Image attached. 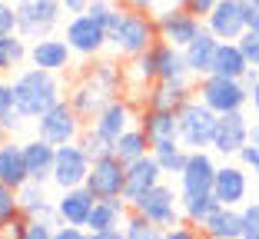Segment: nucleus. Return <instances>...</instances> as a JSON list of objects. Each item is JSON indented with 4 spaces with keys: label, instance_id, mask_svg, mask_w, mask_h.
I'll use <instances>...</instances> for the list:
<instances>
[{
    "label": "nucleus",
    "instance_id": "nucleus-1",
    "mask_svg": "<svg viewBox=\"0 0 259 239\" xmlns=\"http://www.w3.org/2000/svg\"><path fill=\"white\" fill-rule=\"evenodd\" d=\"M116 97H126V80H123V67L116 60H93L90 67L80 73L73 86L67 90V100L73 103V110L90 123L100 110Z\"/></svg>",
    "mask_w": 259,
    "mask_h": 239
},
{
    "label": "nucleus",
    "instance_id": "nucleus-2",
    "mask_svg": "<svg viewBox=\"0 0 259 239\" xmlns=\"http://www.w3.org/2000/svg\"><path fill=\"white\" fill-rule=\"evenodd\" d=\"M63 90H67V83L60 80V73H50V70H40V67H23L14 77L17 113L23 120H37L54 103L63 100Z\"/></svg>",
    "mask_w": 259,
    "mask_h": 239
},
{
    "label": "nucleus",
    "instance_id": "nucleus-3",
    "mask_svg": "<svg viewBox=\"0 0 259 239\" xmlns=\"http://www.w3.org/2000/svg\"><path fill=\"white\" fill-rule=\"evenodd\" d=\"M110 33V50L123 60H133V57L146 54L156 40H160V30H156V17L153 14H137V10H116L113 20L107 27Z\"/></svg>",
    "mask_w": 259,
    "mask_h": 239
},
{
    "label": "nucleus",
    "instance_id": "nucleus-4",
    "mask_svg": "<svg viewBox=\"0 0 259 239\" xmlns=\"http://www.w3.org/2000/svg\"><path fill=\"white\" fill-rule=\"evenodd\" d=\"M216 120L220 116L206 107L199 97L186 100L176 110V123H180V143L186 150H209L213 147V133H216Z\"/></svg>",
    "mask_w": 259,
    "mask_h": 239
},
{
    "label": "nucleus",
    "instance_id": "nucleus-5",
    "mask_svg": "<svg viewBox=\"0 0 259 239\" xmlns=\"http://www.w3.org/2000/svg\"><path fill=\"white\" fill-rule=\"evenodd\" d=\"M196 97L213 110L216 116H226V113H239V110L249 103V86L243 80H229V77H203L196 83Z\"/></svg>",
    "mask_w": 259,
    "mask_h": 239
},
{
    "label": "nucleus",
    "instance_id": "nucleus-6",
    "mask_svg": "<svg viewBox=\"0 0 259 239\" xmlns=\"http://www.w3.org/2000/svg\"><path fill=\"white\" fill-rule=\"evenodd\" d=\"M87 130V120L73 110V103L63 97L60 103L47 110L44 116H37V136L54 143V147H63V143H76L80 133Z\"/></svg>",
    "mask_w": 259,
    "mask_h": 239
},
{
    "label": "nucleus",
    "instance_id": "nucleus-7",
    "mask_svg": "<svg viewBox=\"0 0 259 239\" xmlns=\"http://www.w3.org/2000/svg\"><path fill=\"white\" fill-rule=\"evenodd\" d=\"M63 17L60 0H27V4H17V33L23 40H44L54 37L57 23Z\"/></svg>",
    "mask_w": 259,
    "mask_h": 239
},
{
    "label": "nucleus",
    "instance_id": "nucleus-8",
    "mask_svg": "<svg viewBox=\"0 0 259 239\" xmlns=\"http://www.w3.org/2000/svg\"><path fill=\"white\" fill-rule=\"evenodd\" d=\"M63 40L70 43L73 57H83V60H97L103 50L110 46V33L100 20H93L90 14H76L67 20L63 27Z\"/></svg>",
    "mask_w": 259,
    "mask_h": 239
},
{
    "label": "nucleus",
    "instance_id": "nucleus-9",
    "mask_svg": "<svg viewBox=\"0 0 259 239\" xmlns=\"http://www.w3.org/2000/svg\"><path fill=\"white\" fill-rule=\"evenodd\" d=\"M156 30H160V40H166V43H173V46H190L193 40L199 37V33L206 30V23H203V17H196L190 7H163V10H156Z\"/></svg>",
    "mask_w": 259,
    "mask_h": 239
},
{
    "label": "nucleus",
    "instance_id": "nucleus-10",
    "mask_svg": "<svg viewBox=\"0 0 259 239\" xmlns=\"http://www.w3.org/2000/svg\"><path fill=\"white\" fill-rule=\"evenodd\" d=\"M140 216H146L153 226H160V229H169V226L183 223V209H180V193H176L173 186L160 183L153 186L150 193H143L137 203H133Z\"/></svg>",
    "mask_w": 259,
    "mask_h": 239
},
{
    "label": "nucleus",
    "instance_id": "nucleus-11",
    "mask_svg": "<svg viewBox=\"0 0 259 239\" xmlns=\"http://www.w3.org/2000/svg\"><path fill=\"white\" fill-rule=\"evenodd\" d=\"M87 189H90L97 200H113V196H123V186H126V163L116 153H107L93 160L90 176H87Z\"/></svg>",
    "mask_w": 259,
    "mask_h": 239
},
{
    "label": "nucleus",
    "instance_id": "nucleus-12",
    "mask_svg": "<svg viewBox=\"0 0 259 239\" xmlns=\"http://www.w3.org/2000/svg\"><path fill=\"white\" fill-rule=\"evenodd\" d=\"M137 120H140L137 103L130 100V97H116V100H110L107 107H103L97 116H93L90 126H93V130H97L103 139L116 143V139H120L123 133L130 130V126H137Z\"/></svg>",
    "mask_w": 259,
    "mask_h": 239
},
{
    "label": "nucleus",
    "instance_id": "nucleus-13",
    "mask_svg": "<svg viewBox=\"0 0 259 239\" xmlns=\"http://www.w3.org/2000/svg\"><path fill=\"white\" fill-rule=\"evenodd\" d=\"M93 160L87 156V150L80 143H63L57 147V160H54V179L60 189H73V186H83L87 176H90Z\"/></svg>",
    "mask_w": 259,
    "mask_h": 239
},
{
    "label": "nucleus",
    "instance_id": "nucleus-14",
    "mask_svg": "<svg viewBox=\"0 0 259 239\" xmlns=\"http://www.w3.org/2000/svg\"><path fill=\"white\" fill-rule=\"evenodd\" d=\"M216 160L209 150H190L183 173H180V196H199V193H213L216 183Z\"/></svg>",
    "mask_w": 259,
    "mask_h": 239
},
{
    "label": "nucleus",
    "instance_id": "nucleus-15",
    "mask_svg": "<svg viewBox=\"0 0 259 239\" xmlns=\"http://www.w3.org/2000/svg\"><path fill=\"white\" fill-rule=\"evenodd\" d=\"M213 196L220 200V206H233V209L249 203V173H246L243 163H223L216 170Z\"/></svg>",
    "mask_w": 259,
    "mask_h": 239
},
{
    "label": "nucleus",
    "instance_id": "nucleus-16",
    "mask_svg": "<svg viewBox=\"0 0 259 239\" xmlns=\"http://www.w3.org/2000/svg\"><path fill=\"white\" fill-rule=\"evenodd\" d=\"M206 30L216 40H239L249 27H246V10L243 0H220L209 14H206Z\"/></svg>",
    "mask_w": 259,
    "mask_h": 239
},
{
    "label": "nucleus",
    "instance_id": "nucleus-17",
    "mask_svg": "<svg viewBox=\"0 0 259 239\" xmlns=\"http://www.w3.org/2000/svg\"><path fill=\"white\" fill-rule=\"evenodd\" d=\"M249 120H246V113L239 110V113H226V116H220L216 120V133H213V153H220V156H236L239 150L249 143Z\"/></svg>",
    "mask_w": 259,
    "mask_h": 239
},
{
    "label": "nucleus",
    "instance_id": "nucleus-18",
    "mask_svg": "<svg viewBox=\"0 0 259 239\" xmlns=\"http://www.w3.org/2000/svg\"><path fill=\"white\" fill-rule=\"evenodd\" d=\"M163 176H166V173L160 170V163H156V156H153V153H146V156H140V160L126 163V186H123V200L133 206L143 193H150L153 186H160Z\"/></svg>",
    "mask_w": 259,
    "mask_h": 239
},
{
    "label": "nucleus",
    "instance_id": "nucleus-19",
    "mask_svg": "<svg viewBox=\"0 0 259 239\" xmlns=\"http://www.w3.org/2000/svg\"><path fill=\"white\" fill-rule=\"evenodd\" d=\"M70 60H73V50L63 37H44V40H33L30 43V57L27 63L40 70H50V73H67Z\"/></svg>",
    "mask_w": 259,
    "mask_h": 239
},
{
    "label": "nucleus",
    "instance_id": "nucleus-20",
    "mask_svg": "<svg viewBox=\"0 0 259 239\" xmlns=\"http://www.w3.org/2000/svg\"><path fill=\"white\" fill-rule=\"evenodd\" d=\"M93 203H97V196H93L87 186L60 189V196H57V219H60V226H83L87 229Z\"/></svg>",
    "mask_w": 259,
    "mask_h": 239
},
{
    "label": "nucleus",
    "instance_id": "nucleus-21",
    "mask_svg": "<svg viewBox=\"0 0 259 239\" xmlns=\"http://www.w3.org/2000/svg\"><path fill=\"white\" fill-rule=\"evenodd\" d=\"M153 60H156V80H163V83H186V80H193L183 50L166 43V40L153 43Z\"/></svg>",
    "mask_w": 259,
    "mask_h": 239
},
{
    "label": "nucleus",
    "instance_id": "nucleus-22",
    "mask_svg": "<svg viewBox=\"0 0 259 239\" xmlns=\"http://www.w3.org/2000/svg\"><path fill=\"white\" fill-rule=\"evenodd\" d=\"M140 130L146 133L150 147H160L169 139H180V123H176L173 110H153V107H140Z\"/></svg>",
    "mask_w": 259,
    "mask_h": 239
},
{
    "label": "nucleus",
    "instance_id": "nucleus-23",
    "mask_svg": "<svg viewBox=\"0 0 259 239\" xmlns=\"http://www.w3.org/2000/svg\"><path fill=\"white\" fill-rule=\"evenodd\" d=\"M196 97V86H193V80H186V83H163V80H156V83L150 86V90L140 97L143 100V107H153V110H180L186 100H193Z\"/></svg>",
    "mask_w": 259,
    "mask_h": 239
},
{
    "label": "nucleus",
    "instance_id": "nucleus-24",
    "mask_svg": "<svg viewBox=\"0 0 259 239\" xmlns=\"http://www.w3.org/2000/svg\"><path fill=\"white\" fill-rule=\"evenodd\" d=\"M23 160H27V173L33 183H50L54 179V160H57V147L47 139L33 136L23 143Z\"/></svg>",
    "mask_w": 259,
    "mask_h": 239
},
{
    "label": "nucleus",
    "instance_id": "nucleus-25",
    "mask_svg": "<svg viewBox=\"0 0 259 239\" xmlns=\"http://www.w3.org/2000/svg\"><path fill=\"white\" fill-rule=\"evenodd\" d=\"M216 50H220V40H216L209 30H203L190 46H183V57H186V67H190L193 80H203V77H209V73H213Z\"/></svg>",
    "mask_w": 259,
    "mask_h": 239
},
{
    "label": "nucleus",
    "instance_id": "nucleus-26",
    "mask_svg": "<svg viewBox=\"0 0 259 239\" xmlns=\"http://www.w3.org/2000/svg\"><path fill=\"white\" fill-rule=\"evenodd\" d=\"M20 213L23 216H30V219H47V223H60L57 219V200H50L44 189V183H23L20 189Z\"/></svg>",
    "mask_w": 259,
    "mask_h": 239
},
{
    "label": "nucleus",
    "instance_id": "nucleus-27",
    "mask_svg": "<svg viewBox=\"0 0 259 239\" xmlns=\"http://www.w3.org/2000/svg\"><path fill=\"white\" fill-rule=\"evenodd\" d=\"M0 183L20 189L23 183H30V173H27V160H23V143L7 139L0 147Z\"/></svg>",
    "mask_w": 259,
    "mask_h": 239
},
{
    "label": "nucleus",
    "instance_id": "nucleus-28",
    "mask_svg": "<svg viewBox=\"0 0 259 239\" xmlns=\"http://www.w3.org/2000/svg\"><path fill=\"white\" fill-rule=\"evenodd\" d=\"M130 203L123 196H113V200H97L93 203V213L87 219V232H100V229H120L123 219L130 213Z\"/></svg>",
    "mask_w": 259,
    "mask_h": 239
},
{
    "label": "nucleus",
    "instance_id": "nucleus-29",
    "mask_svg": "<svg viewBox=\"0 0 259 239\" xmlns=\"http://www.w3.org/2000/svg\"><path fill=\"white\" fill-rule=\"evenodd\" d=\"M206 239H243V216L233 206H220L213 216L199 226Z\"/></svg>",
    "mask_w": 259,
    "mask_h": 239
},
{
    "label": "nucleus",
    "instance_id": "nucleus-30",
    "mask_svg": "<svg viewBox=\"0 0 259 239\" xmlns=\"http://www.w3.org/2000/svg\"><path fill=\"white\" fill-rule=\"evenodd\" d=\"M246 70H249V60L239 50L236 40H220V50H216L213 60V73L216 77H229V80H243Z\"/></svg>",
    "mask_w": 259,
    "mask_h": 239
},
{
    "label": "nucleus",
    "instance_id": "nucleus-31",
    "mask_svg": "<svg viewBox=\"0 0 259 239\" xmlns=\"http://www.w3.org/2000/svg\"><path fill=\"white\" fill-rule=\"evenodd\" d=\"M27 57H30V43H27L20 33L0 37V77H4V73H20Z\"/></svg>",
    "mask_w": 259,
    "mask_h": 239
},
{
    "label": "nucleus",
    "instance_id": "nucleus-32",
    "mask_svg": "<svg viewBox=\"0 0 259 239\" xmlns=\"http://www.w3.org/2000/svg\"><path fill=\"white\" fill-rule=\"evenodd\" d=\"M180 209H183V223L203 226L206 219L220 209V200L213 193H199V196H180Z\"/></svg>",
    "mask_w": 259,
    "mask_h": 239
},
{
    "label": "nucleus",
    "instance_id": "nucleus-33",
    "mask_svg": "<svg viewBox=\"0 0 259 239\" xmlns=\"http://www.w3.org/2000/svg\"><path fill=\"white\" fill-rule=\"evenodd\" d=\"M113 153L120 156L123 163H133V160H140V156L153 153V147H150V139H146V133L140 130V123H137V126H130V130L113 143Z\"/></svg>",
    "mask_w": 259,
    "mask_h": 239
},
{
    "label": "nucleus",
    "instance_id": "nucleus-34",
    "mask_svg": "<svg viewBox=\"0 0 259 239\" xmlns=\"http://www.w3.org/2000/svg\"><path fill=\"white\" fill-rule=\"evenodd\" d=\"M153 156H156V163H160V170L166 173V176H180L186 160H190V150H186L180 139H169V143L153 147Z\"/></svg>",
    "mask_w": 259,
    "mask_h": 239
},
{
    "label": "nucleus",
    "instance_id": "nucleus-35",
    "mask_svg": "<svg viewBox=\"0 0 259 239\" xmlns=\"http://www.w3.org/2000/svg\"><path fill=\"white\" fill-rule=\"evenodd\" d=\"M123 236L126 239H163V229L160 226H153L146 216H140L137 209H130L126 213V219H123Z\"/></svg>",
    "mask_w": 259,
    "mask_h": 239
},
{
    "label": "nucleus",
    "instance_id": "nucleus-36",
    "mask_svg": "<svg viewBox=\"0 0 259 239\" xmlns=\"http://www.w3.org/2000/svg\"><path fill=\"white\" fill-rule=\"evenodd\" d=\"M0 120L7 123V130H17V123L23 120L14 103V83H7L4 77H0Z\"/></svg>",
    "mask_w": 259,
    "mask_h": 239
},
{
    "label": "nucleus",
    "instance_id": "nucleus-37",
    "mask_svg": "<svg viewBox=\"0 0 259 239\" xmlns=\"http://www.w3.org/2000/svg\"><path fill=\"white\" fill-rule=\"evenodd\" d=\"M76 143L87 150V156H90V160H100V156L113 153V143H110V139H103L97 130H93V126H87V130L80 133V139H76Z\"/></svg>",
    "mask_w": 259,
    "mask_h": 239
},
{
    "label": "nucleus",
    "instance_id": "nucleus-38",
    "mask_svg": "<svg viewBox=\"0 0 259 239\" xmlns=\"http://www.w3.org/2000/svg\"><path fill=\"white\" fill-rule=\"evenodd\" d=\"M239 216H243V239H259V200L243 203Z\"/></svg>",
    "mask_w": 259,
    "mask_h": 239
},
{
    "label": "nucleus",
    "instance_id": "nucleus-39",
    "mask_svg": "<svg viewBox=\"0 0 259 239\" xmlns=\"http://www.w3.org/2000/svg\"><path fill=\"white\" fill-rule=\"evenodd\" d=\"M20 213V193H17L14 186H4L0 183V223H7L10 216Z\"/></svg>",
    "mask_w": 259,
    "mask_h": 239
},
{
    "label": "nucleus",
    "instance_id": "nucleus-40",
    "mask_svg": "<svg viewBox=\"0 0 259 239\" xmlns=\"http://www.w3.org/2000/svg\"><path fill=\"white\" fill-rule=\"evenodd\" d=\"M27 223L30 216H23V213L10 216L7 223H0V239H27Z\"/></svg>",
    "mask_w": 259,
    "mask_h": 239
},
{
    "label": "nucleus",
    "instance_id": "nucleus-41",
    "mask_svg": "<svg viewBox=\"0 0 259 239\" xmlns=\"http://www.w3.org/2000/svg\"><path fill=\"white\" fill-rule=\"evenodd\" d=\"M236 43H239V50L246 54L249 67H259V30H252V27H249V30L236 40Z\"/></svg>",
    "mask_w": 259,
    "mask_h": 239
},
{
    "label": "nucleus",
    "instance_id": "nucleus-42",
    "mask_svg": "<svg viewBox=\"0 0 259 239\" xmlns=\"http://www.w3.org/2000/svg\"><path fill=\"white\" fill-rule=\"evenodd\" d=\"M7 33H17V4H0V37Z\"/></svg>",
    "mask_w": 259,
    "mask_h": 239
},
{
    "label": "nucleus",
    "instance_id": "nucleus-43",
    "mask_svg": "<svg viewBox=\"0 0 259 239\" xmlns=\"http://www.w3.org/2000/svg\"><path fill=\"white\" fill-rule=\"evenodd\" d=\"M60 223H47V219H30L27 223V239H54Z\"/></svg>",
    "mask_w": 259,
    "mask_h": 239
},
{
    "label": "nucleus",
    "instance_id": "nucleus-44",
    "mask_svg": "<svg viewBox=\"0 0 259 239\" xmlns=\"http://www.w3.org/2000/svg\"><path fill=\"white\" fill-rule=\"evenodd\" d=\"M199 226H190V223H176L169 229H163V239H199Z\"/></svg>",
    "mask_w": 259,
    "mask_h": 239
},
{
    "label": "nucleus",
    "instance_id": "nucleus-45",
    "mask_svg": "<svg viewBox=\"0 0 259 239\" xmlns=\"http://www.w3.org/2000/svg\"><path fill=\"white\" fill-rule=\"evenodd\" d=\"M123 10H137V14H156L160 0H116Z\"/></svg>",
    "mask_w": 259,
    "mask_h": 239
},
{
    "label": "nucleus",
    "instance_id": "nucleus-46",
    "mask_svg": "<svg viewBox=\"0 0 259 239\" xmlns=\"http://www.w3.org/2000/svg\"><path fill=\"white\" fill-rule=\"evenodd\" d=\"M236 160L243 163L246 170H256V166H259V147H256V143H246V147L236 153Z\"/></svg>",
    "mask_w": 259,
    "mask_h": 239
},
{
    "label": "nucleus",
    "instance_id": "nucleus-47",
    "mask_svg": "<svg viewBox=\"0 0 259 239\" xmlns=\"http://www.w3.org/2000/svg\"><path fill=\"white\" fill-rule=\"evenodd\" d=\"M54 239H90V232L83 226H57Z\"/></svg>",
    "mask_w": 259,
    "mask_h": 239
},
{
    "label": "nucleus",
    "instance_id": "nucleus-48",
    "mask_svg": "<svg viewBox=\"0 0 259 239\" xmlns=\"http://www.w3.org/2000/svg\"><path fill=\"white\" fill-rule=\"evenodd\" d=\"M243 10H246V27L259 30V0H243Z\"/></svg>",
    "mask_w": 259,
    "mask_h": 239
},
{
    "label": "nucleus",
    "instance_id": "nucleus-49",
    "mask_svg": "<svg viewBox=\"0 0 259 239\" xmlns=\"http://www.w3.org/2000/svg\"><path fill=\"white\" fill-rule=\"evenodd\" d=\"M93 0H60V7H63V14H70V17H76V14H87V7H90Z\"/></svg>",
    "mask_w": 259,
    "mask_h": 239
},
{
    "label": "nucleus",
    "instance_id": "nucleus-50",
    "mask_svg": "<svg viewBox=\"0 0 259 239\" xmlns=\"http://www.w3.org/2000/svg\"><path fill=\"white\" fill-rule=\"evenodd\" d=\"M216 4H220V0H190L186 7H190V10H193L196 17H203V20H206V14H209V10H213Z\"/></svg>",
    "mask_w": 259,
    "mask_h": 239
},
{
    "label": "nucleus",
    "instance_id": "nucleus-51",
    "mask_svg": "<svg viewBox=\"0 0 259 239\" xmlns=\"http://www.w3.org/2000/svg\"><path fill=\"white\" fill-rule=\"evenodd\" d=\"M90 239H126L123 229H100V232H90Z\"/></svg>",
    "mask_w": 259,
    "mask_h": 239
},
{
    "label": "nucleus",
    "instance_id": "nucleus-52",
    "mask_svg": "<svg viewBox=\"0 0 259 239\" xmlns=\"http://www.w3.org/2000/svg\"><path fill=\"white\" fill-rule=\"evenodd\" d=\"M249 107H252V113H259V80L249 86Z\"/></svg>",
    "mask_w": 259,
    "mask_h": 239
},
{
    "label": "nucleus",
    "instance_id": "nucleus-53",
    "mask_svg": "<svg viewBox=\"0 0 259 239\" xmlns=\"http://www.w3.org/2000/svg\"><path fill=\"white\" fill-rule=\"evenodd\" d=\"M249 143H256V147H259V123L249 126Z\"/></svg>",
    "mask_w": 259,
    "mask_h": 239
},
{
    "label": "nucleus",
    "instance_id": "nucleus-54",
    "mask_svg": "<svg viewBox=\"0 0 259 239\" xmlns=\"http://www.w3.org/2000/svg\"><path fill=\"white\" fill-rule=\"evenodd\" d=\"M4 143H7V123L0 120V147H4Z\"/></svg>",
    "mask_w": 259,
    "mask_h": 239
},
{
    "label": "nucleus",
    "instance_id": "nucleus-55",
    "mask_svg": "<svg viewBox=\"0 0 259 239\" xmlns=\"http://www.w3.org/2000/svg\"><path fill=\"white\" fill-rule=\"evenodd\" d=\"M166 4H173V7H186L190 0H166Z\"/></svg>",
    "mask_w": 259,
    "mask_h": 239
},
{
    "label": "nucleus",
    "instance_id": "nucleus-56",
    "mask_svg": "<svg viewBox=\"0 0 259 239\" xmlns=\"http://www.w3.org/2000/svg\"><path fill=\"white\" fill-rule=\"evenodd\" d=\"M252 176H256V179H259V166H256V170H252Z\"/></svg>",
    "mask_w": 259,
    "mask_h": 239
},
{
    "label": "nucleus",
    "instance_id": "nucleus-57",
    "mask_svg": "<svg viewBox=\"0 0 259 239\" xmlns=\"http://www.w3.org/2000/svg\"><path fill=\"white\" fill-rule=\"evenodd\" d=\"M14 4H27V0H14Z\"/></svg>",
    "mask_w": 259,
    "mask_h": 239
},
{
    "label": "nucleus",
    "instance_id": "nucleus-58",
    "mask_svg": "<svg viewBox=\"0 0 259 239\" xmlns=\"http://www.w3.org/2000/svg\"><path fill=\"white\" fill-rule=\"evenodd\" d=\"M0 4H10V0H0Z\"/></svg>",
    "mask_w": 259,
    "mask_h": 239
},
{
    "label": "nucleus",
    "instance_id": "nucleus-59",
    "mask_svg": "<svg viewBox=\"0 0 259 239\" xmlns=\"http://www.w3.org/2000/svg\"><path fill=\"white\" fill-rule=\"evenodd\" d=\"M199 239H206V236H199Z\"/></svg>",
    "mask_w": 259,
    "mask_h": 239
}]
</instances>
